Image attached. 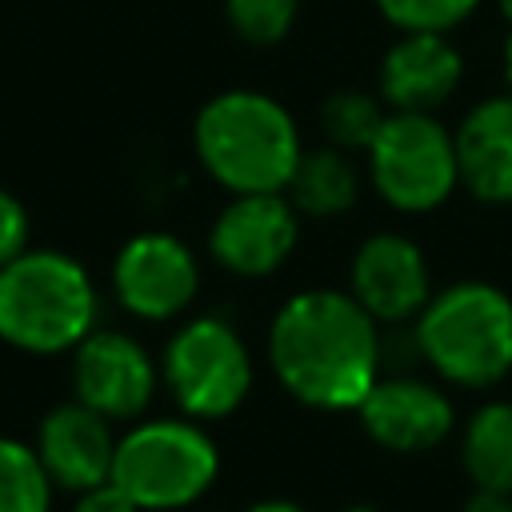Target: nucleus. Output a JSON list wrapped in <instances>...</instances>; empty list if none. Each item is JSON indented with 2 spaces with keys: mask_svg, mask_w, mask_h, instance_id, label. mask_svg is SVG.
<instances>
[{
  "mask_svg": "<svg viewBox=\"0 0 512 512\" xmlns=\"http://www.w3.org/2000/svg\"><path fill=\"white\" fill-rule=\"evenodd\" d=\"M268 360L276 380L308 408L344 412L380 380L376 316L336 288H308L280 304L268 328Z\"/></svg>",
  "mask_w": 512,
  "mask_h": 512,
  "instance_id": "1",
  "label": "nucleus"
},
{
  "mask_svg": "<svg viewBox=\"0 0 512 512\" xmlns=\"http://www.w3.org/2000/svg\"><path fill=\"white\" fill-rule=\"evenodd\" d=\"M192 144L208 176H216L228 192H284L304 156L288 108L244 88L220 92L200 108Z\"/></svg>",
  "mask_w": 512,
  "mask_h": 512,
  "instance_id": "2",
  "label": "nucleus"
},
{
  "mask_svg": "<svg viewBox=\"0 0 512 512\" xmlns=\"http://www.w3.org/2000/svg\"><path fill=\"white\" fill-rule=\"evenodd\" d=\"M96 328V284L80 260L24 248L0 268V340L52 356L76 348Z\"/></svg>",
  "mask_w": 512,
  "mask_h": 512,
  "instance_id": "3",
  "label": "nucleus"
},
{
  "mask_svg": "<svg viewBox=\"0 0 512 512\" xmlns=\"http://www.w3.org/2000/svg\"><path fill=\"white\" fill-rule=\"evenodd\" d=\"M420 356L460 388H488L512 368V300L484 280L436 292L416 316Z\"/></svg>",
  "mask_w": 512,
  "mask_h": 512,
  "instance_id": "4",
  "label": "nucleus"
},
{
  "mask_svg": "<svg viewBox=\"0 0 512 512\" xmlns=\"http://www.w3.org/2000/svg\"><path fill=\"white\" fill-rule=\"evenodd\" d=\"M220 472V452L192 420H144L116 440L112 480L140 512H172L200 500Z\"/></svg>",
  "mask_w": 512,
  "mask_h": 512,
  "instance_id": "5",
  "label": "nucleus"
},
{
  "mask_svg": "<svg viewBox=\"0 0 512 512\" xmlns=\"http://www.w3.org/2000/svg\"><path fill=\"white\" fill-rule=\"evenodd\" d=\"M368 172L392 208L432 212L460 184L456 136L432 112H388L368 148Z\"/></svg>",
  "mask_w": 512,
  "mask_h": 512,
  "instance_id": "6",
  "label": "nucleus"
},
{
  "mask_svg": "<svg viewBox=\"0 0 512 512\" xmlns=\"http://www.w3.org/2000/svg\"><path fill=\"white\" fill-rule=\"evenodd\" d=\"M164 380L180 408L196 420L236 412L252 388V356L220 316L188 320L164 348Z\"/></svg>",
  "mask_w": 512,
  "mask_h": 512,
  "instance_id": "7",
  "label": "nucleus"
},
{
  "mask_svg": "<svg viewBox=\"0 0 512 512\" xmlns=\"http://www.w3.org/2000/svg\"><path fill=\"white\" fill-rule=\"evenodd\" d=\"M300 236V212L288 192H236L212 220V260L236 276L276 272Z\"/></svg>",
  "mask_w": 512,
  "mask_h": 512,
  "instance_id": "8",
  "label": "nucleus"
},
{
  "mask_svg": "<svg viewBox=\"0 0 512 512\" xmlns=\"http://www.w3.org/2000/svg\"><path fill=\"white\" fill-rule=\"evenodd\" d=\"M116 300L140 320L180 316L200 288V264L184 240L172 232H140L124 240L112 260Z\"/></svg>",
  "mask_w": 512,
  "mask_h": 512,
  "instance_id": "9",
  "label": "nucleus"
},
{
  "mask_svg": "<svg viewBox=\"0 0 512 512\" xmlns=\"http://www.w3.org/2000/svg\"><path fill=\"white\" fill-rule=\"evenodd\" d=\"M72 380L76 400L108 420H136L156 392V364L148 348L116 328H92L76 348Z\"/></svg>",
  "mask_w": 512,
  "mask_h": 512,
  "instance_id": "10",
  "label": "nucleus"
},
{
  "mask_svg": "<svg viewBox=\"0 0 512 512\" xmlns=\"http://www.w3.org/2000/svg\"><path fill=\"white\" fill-rule=\"evenodd\" d=\"M352 296L384 324L420 316L432 300L424 252L400 232L368 236L352 256Z\"/></svg>",
  "mask_w": 512,
  "mask_h": 512,
  "instance_id": "11",
  "label": "nucleus"
},
{
  "mask_svg": "<svg viewBox=\"0 0 512 512\" xmlns=\"http://www.w3.org/2000/svg\"><path fill=\"white\" fill-rule=\"evenodd\" d=\"M36 456L52 484L68 492H88L104 480H112V460H116V436L112 420L88 408L84 400L56 404L36 432Z\"/></svg>",
  "mask_w": 512,
  "mask_h": 512,
  "instance_id": "12",
  "label": "nucleus"
},
{
  "mask_svg": "<svg viewBox=\"0 0 512 512\" xmlns=\"http://www.w3.org/2000/svg\"><path fill=\"white\" fill-rule=\"evenodd\" d=\"M356 412L368 436L392 452H424L456 424L452 400L416 376H380Z\"/></svg>",
  "mask_w": 512,
  "mask_h": 512,
  "instance_id": "13",
  "label": "nucleus"
},
{
  "mask_svg": "<svg viewBox=\"0 0 512 512\" xmlns=\"http://www.w3.org/2000/svg\"><path fill=\"white\" fill-rule=\"evenodd\" d=\"M460 52L444 32H404L380 60V96L392 112H432L460 84Z\"/></svg>",
  "mask_w": 512,
  "mask_h": 512,
  "instance_id": "14",
  "label": "nucleus"
},
{
  "mask_svg": "<svg viewBox=\"0 0 512 512\" xmlns=\"http://www.w3.org/2000/svg\"><path fill=\"white\" fill-rule=\"evenodd\" d=\"M460 184L488 204L512 200V92L480 100L456 128Z\"/></svg>",
  "mask_w": 512,
  "mask_h": 512,
  "instance_id": "15",
  "label": "nucleus"
},
{
  "mask_svg": "<svg viewBox=\"0 0 512 512\" xmlns=\"http://www.w3.org/2000/svg\"><path fill=\"white\" fill-rule=\"evenodd\" d=\"M284 192L300 216H344L360 196V176L344 148L320 144L300 156Z\"/></svg>",
  "mask_w": 512,
  "mask_h": 512,
  "instance_id": "16",
  "label": "nucleus"
},
{
  "mask_svg": "<svg viewBox=\"0 0 512 512\" xmlns=\"http://www.w3.org/2000/svg\"><path fill=\"white\" fill-rule=\"evenodd\" d=\"M460 456L476 488L512 492V400H488L468 416Z\"/></svg>",
  "mask_w": 512,
  "mask_h": 512,
  "instance_id": "17",
  "label": "nucleus"
},
{
  "mask_svg": "<svg viewBox=\"0 0 512 512\" xmlns=\"http://www.w3.org/2000/svg\"><path fill=\"white\" fill-rule=\"evenodd\" d=\"M52 476L44 472L36 448L0 436V512H48Z\"/></svg>",
  "mask_w": 512,
  "mask_h": 512,
  "instance_id": "18",
  "label": "nucleus"
},
{
  "mask_svg": "<svg viewBox=\"0 0 512 512\" xmlns=\"http://www.w3.org/2000/svg\"><path fill=\"white\" fill-rule=\"evenodd\" d=\"M384 108L376 96L368 92H336L324 100L320 108V124H324V140L344 148V152H368L380 124H384Z\"/></svg>",
  "mask_w": 512,
  "mask_h": 512,
  "instance_id": "19",
  "label": "nucleus"
},
{
  "mask_svg": "<svg viewBox=\"0 0 512 512\" xmlns=\"http://www.w3.org/2000/svg\"><path fill=\"white\" fill-rule=\"evenodd\" d=\"M300 0H224V16L248 44H276L296 24Z\"/></svg>",
  "mask_w": 512,
  "mask_h": 512,
  "instance_id": "20",
  "label": "nucleus"
},
{
  "mask_svg": "<svg viewBox=\"0 0 512 512\" xmlns=\"http://www.w3.org/2000/svg\"><path fill=\"white\" fill-rule=\"evenodd\" d=\"M480 0H376L388 24L400 32H448L476 12Z\"/></svg>",
  "mask_w": 512,
  "mask_h": 512,
  "instance_id": "21",
  "label": "nucleus"
},
{
  "mask_svg": "<svg viewBox=\"0 0 512 512\" xmlns=\"http://www.w3.org/2000/svg\"><path fill=\"white\" fill-rule=\"evenodd\" d=\"M24 248H28V212L8 188H0V268L16 260Z\"/></svg>",
  "mask_w": 512,
  "mask_h": 512,
  "instance_id": "22",
  "label": "nucleus"
},
{
  "mask_svg": "<svg viewBox=\"0 0 512 512\" xmlns=\"http://www.w3.org/2000/svg\"><path fill=\"white\" fill-rule=\"evenodd\" d=\"M72 512H140V504H136L116 480H104V484L80 492Z\"/></svg>",
  "mask_w": 512,
  "mask_h": 512,
  "instance_id": "23",
  "label": "nucleus"
},
{
  "mask_svg": "<svg viewBox=\"0 0 512 512\" xmlns=\"http://www.w3.org/2000/svg\"><path fill=\"white\" fill-rule=\"evenodd\" d=\"M460 512H512V492H492V488H476Z\"/></svg>",
  "mask_w": 512,
  "mask_h": 512,
  "instance_id": "24",
  "label": "nucleus"
},
{
  "mask_svg": "<svg viewBox=\"0 0 512 512\" xmlns=\"http://www.w3.org/2000/svg\"><path fill=\"white\" fill-rule=\"evenodd\" d=\"M244 512H304V508L292 504V500H260V504H252V508H244Z\"/></svg>",
  "mask_w": 512,
  "mask_h": 512,
  "instance_id": "25",
  "label": "nucleus"
},
{
  "mask_svg": "<svg viewBox=\"0 0 512 512\" xmlns=\"http://www.w3.org/2000/svg\"><path fill=\"white\" fill-rule=\"evenodd\" d=\"M504 76H508V92H512V36L504 44Z\"/></svg>",
  "mask_w": 512,
  "mask_h": 512,
  "instance_id": "26",
  "label": "nucleus"
},
{
  "mask_svg": "<svg viewBox=\"0 0 512 512\" xmlns=\"http://www.w3.org/2000/svg\"><path fill=\"white\" fill-rule=\"evenodd\" d=\"M500 12L508 16V24H512V0H500Z\"/></svg>",
  "mask_w": 512,
  "mask_h": 512,
  "instance_id": "27",
  "label": "nucleus"
},
{
  "mask_svg": "<svg viewBox=\"0 0 512 512\" xmlns=\"http://www.w3.org/2000/svg\"><path fill=\"white\" fill-rule=\"evenodd\" d=\"M344 512H376V508H368V504H352V508H344Z\"/></svg>",
  "mask_w": 512,
  "mask_h": 512,
  "instance_id": "28",
  "label": "nucleus"
}]
</instances>
